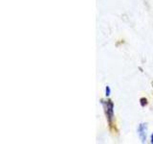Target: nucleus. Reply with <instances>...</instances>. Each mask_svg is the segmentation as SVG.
<instances>
[{
	"label": "nucleus",
	"instance_id": "1",
	"mask_svg": "<svg viewBox=\"0 0 153 144\" xmlns=\"http://www.w3.org/2000/svg\"><path fill=\"white\" fill-rule=\"evenodd\" d=\"M138 132H139V136H140L141 139L143 141L146 138V125L141 124L140 127L138 129Z\"/></svg>",
	"mask_w": 153,
	"mask_h": 144
},
{
	"label": "nucleus",
	"instance_id": "2",
	"mask_svg": "<svg viewBox=\"0 0 153 144\" xmlns=\"http://www.w3.org/2000/svg\"><path fill=\"white\" fill-rule=\"evenodd\" d=\"M109 93H110V89H109V88L107 86V88H106V95H109Z\"/></svg>",
	"mask_w": 153,
	"mask_h": 144
},
{
	"label": "nucleus",
	"instance_id": "3",
	"mask_svg": "<svg viewBox=\"0 0 153 144\" xmlns=\"http://www.w3.org/2000/svg\"><path fill=\"white\" fill-rule=\"evenodd\" d=\"M151 142L153 143V134H152V136H151Z\"/></svg>",
	"mask_w": 153,
	"mask_h": 144
}]
</instances>
